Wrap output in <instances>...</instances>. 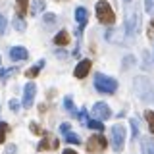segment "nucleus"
Instances as JSON below:
<instances>
[{"mask_svg":"<svg viewBox=\"0 0 154 154\" xmlns=\"http://www.w3.org/2000/svg\"><path fill=\"white\" fill-rule=\"evenodd\" d=\"M46 148H58V141L56 139H50V141L45 139V141L38 144V150H46Z\"/></svg>","mask_w":154,"mask_h":154,"instance_id":"obj_15","label":"nucleus"},{"mask_svg":"<svg viewBox=\"0 0 154 154\" xmlns=\"http://www.w3.org/2000/svg\"><path fill=\"white\" fill-rule=\"evenodd\" d=\"M108 146V141L102 137V135H93V137L87 141V150L89 152H102Z\"/></svg>","mask_w":154,"mask_h":154,"instance_id":"obj_4","label":"nucleus"},{"mask_svg":"<svg viewBox=\"0 0 154 154\" xmlns=\"http://www.w3.org/2000/svg\"><path fill=\"white\" fill-rule=\"evenodd\" d=\"M54 42H56L58 46H66L67 42H69V35H67L66 31H60V33L54 37Z\"/></svg>","mask_w":154,"mask_h":154,"instance_id":"obj_13","label":"nucleus"},{"mask_svg":"<svg viewBox=\"0 0 154 154\" xmlns=\"http://www.w3.org/2000/svg\"><path fill=\"white\" fill-rule=\"evenodd\" d=\"M123 2H131V0H123Z\"/></svg>","mask_w":154,"mask_h":154,"instance_id":"obj_35","label":"nucleus"},{"mask_svg":"<svg viewBox=\"0 0 154 154\" xmlns=\"http://www.w3.org/2000/svg\"><path fill=\"white\" fill-rule=\"evenodd\" d=\"M0 62H2V56H0ZM0 69H2V67H0Z\"/></svg>","mask_w":154,"mask_h":154,"instance_id":"obj_34","label":"nucleus"},{"mask_svg":"<svg viewBox=\"0 0 154 154\" xmlns=\"http://www.w3.org/2000/svg\"><path fill=\"white\" fill-rule=\"evenodd\" d=\"M29 129H31V131H33V133H37V135H42V129H41V127H38V125H37V123H31V125H29Z\"/></svg>","mask_w":154,"mask_h":154,"instance_id":"obj_30","label":"nucleus"},{"mask_svg":"<svg viewBox=\"0 0 154 154\" xmlns=\"http://www.w3.org/2000/svg\"><path fill=\"white\" fill-rule=\"evenodd\" d=\"M77 118H79V119H81V122H83L85 125L89 123V119H87V112H85V110H81V112H79V116H77Z\"/></svg>","mask_w":154,"mask_h":154,"instance_id":"obj_31","label":"nucleus"},{"mask_svg":"<svg viewBox=\"0 0 154 154\" xmlns=\"http://www.w3.org/2000/svg\"><path fill=\"white\" fill-rule=\"evenodd\" d=\"M17 73V67H10V69H0V79H8L10 75Z\"/></svg>","mask_w":154,"mask_h":154,"instance_id":"obj_19","label":"nucleus"},{"mask_svg":"<svg viewBox=\"0 0 154 154\" xmlns=\"http://www.w3.org/2000/svg\"><path fill=\"white\" fill-rule=\"evenodd\" d=\"M27 4L29 0H16V10H17V17H23L27 14Z\"/></svg>","mask_w":154,"mask_h":154,"instance_id":"obj_12","label":"nucleus"},{"mask_svg":"<svg viewBox=\"0 0 154 154\" xmlns=\"http://www.w3.org/2000/svg\"><path fill=\"white\" fill-rule=\"evenodd\" d=\"M10 108H12V112H17V110H19V102H17L16 98L10 100Z\"/></svg>","mask_w":154,"mask_h":154,"instance_id":"obj_29","label":"nucleus"},{"mask_svg":"<svg viewBox=\"0 0 154 154\" xmlns=\"http://www.w3.org/2000/svg\"><path fill=\"white\" fill-rule=\"evenodd\" d=\"M144 10L148 14H152L154 12V0H144Z\"/></svg>","mask_w":154,"mask_h":154,"instance_id":"obj_27","label":"nucleus"},{"mask_svg":"<svg viewBox=\"0 0 154 154\" xmlns=\"http://www.w3.org/2000/svg\"><path fill=\"white\" fill-rule=\"evenodd\" d=\"M150 25H152V27H154V17H152V21H150Z\"/></svg>","mask_w":154,"mask_h":154,"instance_id":"obj_33","label":"nucleus"},{"mask_svg":"<svg viewBox=\"0 0 154 154\" xmlns=\"http://www.w3.org/2000/svg\"><path fill=\"white\" fill-rule=\"evenodd\" d=\"M64 108L67 110V112H69L71 116H79V112H77V108L73 106V100L69 98V96H66L64 98Z\"/></svg>","mask_w":154,"mask_h":154,"instance_id":"obj_14","label":"nucleus"},{"mask_svg":"<svg viewBox=\"0 0 154 154\" xmlns=\"http://www.w3.org/2000/svg\"><path fill=\"white\" fill-rule=\"evenodd\" d=\"M60 131L64 133V135H67V133H71V125L67 123V122H64V123H60Z\"/></svg>","mask_w":154,"mask_h":154,"instance_id":"obj_26","label":"nucleus"},{"mask_svg":"<svg viewBox=\"0 0 154 154\" xmlns=\"http://www.w3.org/2000/svg\"><path fill=\"white\" fill-rule=\"evenodd\" d=\"M6 131H8V125L4 122H0V143L4 141V137H6Z\"/></svg>","mask_w":154,"mask_h":154,"instance_id":"obj_25","label":"nucleus"},{"mask_svg":"<svg viewBox=\"0 0 154 154\" xmlns=\"http://www.w3.org/2000/svg\"><path fill=\"white\" fill-rule=\"evenodd\" d=\"M146 122H148V129H150V133L154 135V112H150V110L146 112Z\"/></svg>","mask_w":154,"mask_h":154,"instance_id":"obj_21","label":"nucleus"},{"mask_svg":"<svg viewBox=\"0 0 154 154\" xmlns=\"http://www.w3.org/2000/svg\"><path fill=\"white\" fill-rule=\"evenodd\" d=\"M10 56H12L14 62H17V60H27V58H29V52H27L23 46H14L12 50H10Z\"/></svg>","mask_w":154,"mask_h":154,"instance_id":"obj_10","label":"nucleus"},{"mask_svg":"<svg viewBox=\"0 0 154 154\" xmlns=\"http://www.w3.org/2000/svg\"><path fill=\"white\" fill-rule=\"evenodd\" d=\"M35 93H37L35 83H27V85H25V94H23V106H25V108H31V106H33Z\"/></svg>","mask_w":154,"mask_h":154,"instance_id":"obj_7","label":"nucleus"},{"mask_svg":"<svg viewBox=\"0 0 154 154\" xmlns=\"http://www.w3.org/2000/svg\"><path fill=\"white\" fill-rule=\"evenodd\" d=\"M137 31H139V17H137L135 12H131V14H127V17H125V33H127L129 37H133Z\"/></svg>","mask_w":154,"mask_h":154,"instance_id":"obj_5","label":"nucleus"},{"mask_svg":"<svg viewBox=\"0 0 154 154\" xmlns=\"http://www.w3.org/2000/svg\"><path fill=\"white\" fill-rule=\"evenodd\" d=\"M42 10H45V2H42V0H37V2L33 4V8H31V14H33V16H37V14L42 12Z\"/></svg>","mask_w":154,"mask_h":154,"instance_id":"obj_18","label":"nucleus"},{"mask_svg":"<svg viewBox=\"0 0 154 154\" xmlns=\"http://www.w3.org/2000/svg\"><path fill=\"white\" fill-rule=\"evenodd\" d=\"M87 17H89V14H87V10H85V8H77V10H75V21H77V27H79V31L85 27ZM79 31H77V37L81 35Z\"/></svg>","mask_w":154,"mask_h":154,"instance_id":"obj_9","label":"nucleus"},{"mask_svg":"<svg viewBox=\"0 0 154 154\" xmlns=\"http://www.w3.org/2000/svg\"><path fill=\"white\" fill-rule=\"evenodd\" d=\"M6 25H8V23H6V17L0 14V33H6Z\"/></svg>","mask_w":154,"mask_h":154,"instance_id":"obj_28","label":"nucleus"},{"mask_svg":"<svg viewBox=\"0 0 154 154\" xmlns=\"http://www.w3.org/2000/svg\"><path fill=\"white\" fill-rule=\"evenodd\" d=\"M87 127H91V129H96V131H102V129H104V125H102V122H100V119H89Z\"/></svg>","mask_w":154,"mask_h":154,"instance_id":"obj_16","label":"nucleus"},{"mask_svg":"<svg viewBox=\"0 0 154 154\" xmlns=\"http://www.w3.org/2000/svg\"><path fill=\"white\" fill-rule=\"evenodd\" d=\"M89 71H91V60H81L77 64V67L73 69V75L77 79H83V77L89 75Z\"/></svg>","mask_w":154,"mask_h":154,"instance_id":"obj_8","label":"nucleus"},{"mask_svg":"<svg viewBox=\"0 0 154 154\" xmlns=\"http://www.w3.org/2000/svg\"><path fill=\"white\" fill-rule=\"evenodd\" d=\"M14 27H16V31H25V29H27L25 21H23L21 17H16V19H14Z\"/></svg>","mask_w":154,"mask_h":154,"instance_id":"obj_20","label":"nucleus"},{"mask_svg":"<svg viewBox=\"0 0 154 154\" xmlns=\"http://www.w3.org/2000/svg\"><path fill=\"white\" fill-rule=\"evenodd\" d=\"M45 23H46V25H54V23H56V16H54V14H46V16H45Z\"/></svg>","mask_w":154,"mask_h":154,"instance_id":"obj_24","label":"nucleus"},{"mask_svg":"<svg viewBox=\"0 0 154 154\" xmlns=\"http://www.w3.org/2000/svg\"><path fill=\"white\" fill-rule=\"evenodd\" d=\"M131 129H133V139L139 137V125H137V119L131 118Z\"/></svg>","mask_w":154,"mask_h":154,"instance_id":"obj_23","label":"nucleus"},{"mask_svg":"<svg viewBox=\"0 0 154 154\" xmlns=\"http://www.w3.org/2000/svg\"><path fill=\"white\" fill-rule=\"evenodd\" d=\"M96 17H98V21L104 23V25H112L116 21V14H114V10L110 8V4L106 2V0L96 2Z\"/></svg>","mask_w":154,"mask_h":154,"instance_id":"obj_1","label":"nucleus"},{"mask_svg":"<svg viewBox=\"0 0 154 154\" xmlns=\"http://www.w3.org/2000/svg\"><path fill=\"white\" fill-rule=\"evenodd\" d=\"M66 141L71 143V144H77V143H81V139H79V135H75V133H67L66 135Z\"/></svg>","mask_w":154,"mask_h":154,"instance_id":"obj_22","label":"nucleus"},{"mask_svg":"<svg viewBox=\"0 0 154 154\" xmlns=\"http://www.w3.org/2000/svg\"><path fill=\"white\" fill-rule=\"evenodd\" d=\"M42 64H45V62H38L35 67H31V69H27V71H25V75L29 77V79H31V77H37V73H38V69L42 67Z\"/></svg>","mask_w":154,"mask_h":154,"instance_id":"obj_17","label":"nucleus"},{"mask_svg":"<svg viewBox=\"0 0 154 154\" xmlns=\"http://www.w3.org/2000/svg\"><path fill=\"white\" fill-rule=\"evenodd\" d=\"M94 89L98 91V93L112 94L114 91L118 89V83H116V79H112V77H106L102 73H96L94 75Z\"/></svg>","mask_w":154,"mask_h":154,"instance_id":"obj_2","label":"nucleus"},{"mask_svg":"<svg viewBox=\"0 0 154 154\" xmlns=\"http://www.w3.org/2000/svg\"><path fill=\"white\" fill-rule=\"evenodd\" d=\"M125 144V127L123 125H114L112 127V148L116 152H122Z\"/></svg>","mask_w":154,"mask_h":154,"instance_id":"obj_3","label":"nucleus"},{"mask_svg":"<svg viewBox=\"0 0 154 154\" xmlns=\"http://www.w3.org/2000/svg\"><path fill=\"white\" fill-rule=\"evenodd\" d=\"M141 150H143V154H154V141L150 137L141 139Z\"/></svg>","mask_w":154,"mask_h":154,"instance_id":"obj_11","label":"nucleus"},{"mask_svg":"<svg viewBox=\"0 0 154 154\" xmlns=\"http://www.w3.org/2000/svg\"><path fill=\"white\" fill-rule=\"evenodd\" d=\"M93 112H94V118L96 119H108L110 116H112V112H110V108H108V104H104V102H96L94 104V108H93Z\"/></svg>","mask_w":154,"mask_h":154,"instance_id":"obj_6","label":"nucleus"},{"mask_svg":"<svg viewBox=\"0 0 154 154\" xmlns=\"http://www.w3.org/2000/svg\"><path fill=\"white\" fill-rule=\"evenodd\" d=\"M64 154H77L75 150H71V148H67V150H64Z\"/></svg>","mask_w":154,"mask_h":154,"instance_id":"obj_32","label":"nucleus"}]
</instances>
